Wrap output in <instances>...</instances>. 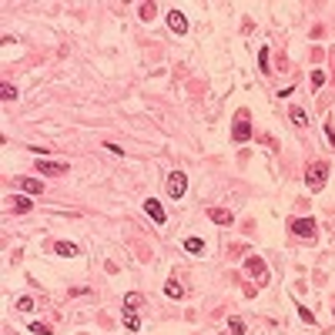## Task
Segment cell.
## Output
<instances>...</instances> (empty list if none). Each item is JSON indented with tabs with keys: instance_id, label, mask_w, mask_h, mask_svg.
Instances as JSON below:
<instances>
[{
	"instance_id": "cell-1",
	"label": "cell",
	"mask_w": 335,
	"mask_h": 335,
	"mask_svg": "<svg viewBox=\"0 0 335 335\" xmlns=\"http://www.w3.org/2000/svg\"><path fill=\"white\" fill-rule=\"evenodd\" d=\"M325 174H328V164H325V161H318V164L308 168V174H305V184H308V191H322V188H325Z\"/></svg>"
},
{
	"instance_id": "cell-2",
	"label": "cell",
	"mask_w": 335,
	"mask_h": 335,
	"mask_svg": "<svg viewBox=\"0 0 335 335\" xmlns=\"http://www.w3.org/2000/svg\"><path fill=\"white\" fill-rule=\"evenodd\" d=\"M184 191H188V178H184L181 171H171V174H168V194L181 201L184 198Z\"/></svg>"
},
{
	"instance_id": "cell-3",
	"label": "cell",
	"mask_w": 335,
	"mask_h": 335,
	"mask_svg": "<svg viewBox=\"0 0 335 335\" xmlns=\"http://www.w3.org/2000/svg\"><path fill=\"white\" fill-rule=\"evenodd\" d=\"M288 228H292V234H298V238H315V232H318L315 218H298V222H292Z\"/></svg>"
},
{
	"instance_id": "cell-4",
	"label": "cell",
	"mask_w": 335,
	"mask_h": 335,
	"mask_svg": "<svg viewBox=\"0 0 335 335\" xmlns=\"http://www.w3.org/2000/svg\"><path fill=\"white\" fill-rule=\"evenodd\" d=\"M37 174H67V161H47V158H40L37 161Z\"/></svg>"
},
{
	"instance_id": "cell-5",
	"label": "cell",
	"mask_w": 335,
	"mask_h": 335,
	"mask_svg": "<svg viewBox=\"0 0 335 335\" xmlns=\"http://www.w3.org/2000/svg\"><path fill=\"white\" fill-rule=\"evenodd\" d=\"M245 268H248V275H252V278H258V282L268 278V268H265V262H262V258H248Z\"/></svg>"
},
{
	"instance_id": "cell-6",
	"label": "cell",
	"mask_w": 335,
	"mask_h": 335,
	"mask_svg": "<svg viewBox=\"0 0 335 335\" xmlns=\"http://www.w3.org/2000/svg\"><path fill=\"white\" fill-rule=\"evenodd\" d=\"M252 138V124H248V114H238L234 121V141H248Z\"/></svg>"
},
{
	"instance_id": "cell-7",
	"label": "cell",
	"mask_w": 335,
	"mask_h": 335,
	"mask_svg": "<svg viewBox=\"0 0 335 335\" xmlns=\"http://www.w3.org/2000/svg\"><path fill=\"white\" fill-rule=\"evenodd\" d=\"M168 24H171V30H174V34L188 30V17H184L181 10H168Z\"/></svg>"
},
{
	"instance_id": "cell-8",
	"label": "cell",
	"mask_w": 335,
	"mask_h": 335,
	"mask_svg": "<svg viewBox=\"0 0 335 335\" xmlns=\"http://www.w3.org/2000/svg\"><path fill=\"white\" fill-rule=\"evenodd\" d=\"M208 218H212L214 224H232V222H234V214L224 212V208H212V212H208Z\"/></svg>"
},
{
	"instance_id": "cell-9",
	"label": "cell",
	"mask_w": 335,
	"mask_h": 335,
	"mask_svg": "<svg viewBox=\"0 0 335 335\" xmlns=\"http://www.w3.org/2000/svg\"><path fill=\"white\" fill-rule=\"evenodd\" d=\"M144 212H148V214H151V218H154V222H158V224L164 222V208H161V204H158V201H154V198H151V201H144Z\"/></svg>"
},
{
	"instance_id": "cell-10",
	"label": "cell",
	"mask_w": 335,
	"mask_h": 335,
	"mask_svg": "<svg viewBox=\"0 0 335 335\" xmlns=\"http://www.w3.org/2000/svg\"><path fill=\"white\" fill-rule=\"evenodd\" d=\"M54 252H57L60 258H74V255H78V245H74V242H57Z\"/></svg>"
},
{
	"instance_id": "cell-11",
	"label": "cell",
	"mask_w": 335,
	"mask_h": 335,
	"mask_svg": "<svg viewBox=\"0 0 335 335\" xmlns=\"http://www.w3.org/2000/svg\"><path fill=\"white\" fill-rule=\"evenodd\" d=\"M124 325H128V328H131V332H138V328H141V318H138V312H134V308H124Z\"/></svg>"
},
{
	"instance_id": "cell-12",
	"label": "cell",
	"mask_w": 335,
	"mask_h": 335,
	"mask_svg": "<svg viewBox=\"0 0 335 335\" xmlns=\"http://www.w3.org/2000/svg\"><path fill=\"white\" fill-rule=\"evenodd\" d=\"M20 188H24V191H30V194H40V191H44V184H40L37 178H24V181H20Z\"/></svg>"
},
{
	"instance_id": "cell-13",
	"label": "cell",
	"mask_w": 335,
	"mask_h": 335,
	"mask_svg": "<svg viewBox=\"0 0 335 335\" xmlns=\"http://www.w3.org/2000/svg\"><path fill=\"white\" fill-rule=\"evenodd\" d=\"M184 252L198 255V252H204V242H201V238H188V242H184Z\"/></svg>"
},
{
	"instance_id": "cell-14",
	"label": "cell",
	"mask_w": 335,
	"mask_h": 335,
	"mask_svg": "<svg viewBox=\"0 0 335 335\" xmlns=\"http://www.w3.org/2000/svg\"><path fill=\"white\" fill-rule=\"evenodd\" d=\"M292 121L298 124V128H305V124H308V114L302 111V108H292Z\"/></svg>"
},
{
	"instance_id": "cell-15",
	"label": "cell",
	"mask_w": 335,
	"mask_h": 335,
	"mask_svg": "<svg viewBox=\"0 0 335 335\" xmlns=\"http://www.w3.org/2000/svg\"><path fill=\"white\" fill-rule=\"evenodd\" d=\"M228 332L232 335H245V322H242V318H228Z\"/></svg>"
},
{
	"instance_id": "cell-16",
	"label": "cell",
	"mask_w": 335,
	"mask_h": 335,
	"mask_svg": "<svg viewBox=\"0 0 335 335\" xmlns=\"http://www.w3.org/2000/svg\"><path fill=\"white\" fill-rule=\"evenodd\" d=\"M138 10H141V20H151V17L158 14V7H154V4H141Z\"/></svg>"
},
{
	"instance_id": "cell-17",
	"label": "cell",
	"mask_w": 335,
	"mask_h": 335,
	"mask_svg": "<svg viewBox=\"0 0 335 335\" xmlns=\"http://www.w3.org/2000/svg\"><path fill=\"white\" fill-rule=\"evenodd\" d=\"M164 295H168V298H181V285H178V282H168Z\"/></svg>"
},
{
	"instance_id": "cell-18",
	"label": "cell",
	"mask_w": 335,
	"mask_h": 335,
	"mask_svg": "<svg viewBox=\"0 0 335 335\" xmlns=\"http://www.w3.org/2000/svg\"><path fill=\"white\" fill-rule=\"evenodd\" d=\"M14 212L27 214V212H30V201H27V198H14Z\"/></svg>"
},
{
	"instance_id": "cell-19",
	"label": "cell",
	"mask_w": 335,
	"mask_h": 335,
	"mask_svg": "<svg viewBox=\"0 0 335 335\" xmlns=\"http://www.w3.org/2000/svg\"><path fill=\"white\" fill-rule=\"evenodd\" d=\"M141 295H138V292H131V295H128V298H124V308H138V305H141Z\"/></svg>"
},
{
	"instance_id": "cell-20",
	"label": "cell",
	"mask_w": 335,
	"mask_h": 335,
	"mask_svg": "<svg viewBox=\"0 0 335 335\" xmlns=\"http://www.w3.org/2000/svg\"><path fill=\"white\" fill-rule=\"evenodd\" d=\"M30 332H34V335H50V325H44V322H30Z\"/></svg>"
},
{
	"instance_id": "cell-21",
	"label": "cell",
	"mask_w": 335,
	"mask_h": 335,
	"mask_svg": "<svg viewBox=\"0 0 335 335\" xmlns=\"http://www.w3.org/2000/svg\"><path fill=\"white\" fill-rule=\"evenodd\" d=\"M17 308H20V312H34V298H27V295L17 298Z\"/></svg>"
},
{
	"instance_id": "cell-22",
	"label": "cell",
	"mask_w": 335,
	"mask_h": 335,
	"mask_svg": "<svg viewBox=\"0 0 335 335\" xmlns=\"http://www.w3.org/2000/svg\"><path fill=\"white\" fill-rule=\"evenodd\" d=\"M0 94H4V100H14V98H17V88H14V84H4Z\"/></svg>"
},
{
	"instance_id": "cell-23",
	"label": "cell",
	"mask_w": 335,
	"mask_h": 335,
	"mask_svg": "<svg viewBox=\"0 0 335 335\" xmlns=\"http://www.w3.org/2000/svg\"><path fill=\"white\" fill-rule=\"evenodd\" d=\"M322 84H325V74H322V70H315V74H312V88H322Z\"/></svg>"
},
{
	"instance_id": "cell-24",
	"label": "cell",
	"mask_w": 335,
	"mask_h": 335,
	"mask_svg": "<svg viewBox=\"0 0 335 335\" xmlns=\"http://www.w3.org/2000/svg\"><path fill=\"white\" fill-rule=\"evenodd\" d=\"M298 315H302V318H305V322H308V325H312V322H315V315H312V312H308V308H302V305H298Z\"/></svg>"
},
{
	"instance_id": "cell-25",
	"label": "cell",
	"mask_w": 335,
	"mask_h": 335,
	"mask_svg": "<svg viewBox=\"0 0 335 335\" xmlns=\"http://www.w3.org/2000/svg\"><path fill=\"white\" fill-rule=\"evenodd\" d=\"M258 64H262V70H268V67H265L268 64V50H265V47H262V54H258Z\"/></svg>"
},
{
	"instance_id": "cell-26",
	"label": "cell",
	"mask_w": 335,
	"mask_h": 335,
	"mask_svg": "<svg viewBox=\"0 0 335 335\" xmlns=\"http://www.w3.org/2000/svg\"><path fill=\"white\" fill-rule=\"evenodd\" d=\"M325 134H328V141H332V148H335V131H332V124H325Z\"/></svg>"
}]
</instances>
